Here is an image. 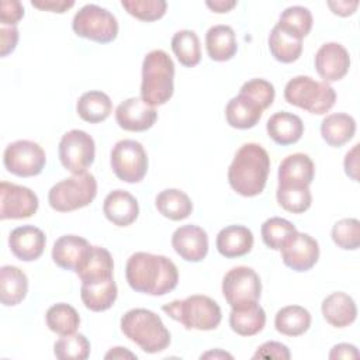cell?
Instances as JSON below:
<instances>
[{"instance_id": "cell-41", "label": "cell", "mask_w": 360, "mask_h": 360, "mask_svg": "<svg viewBox=\"0 0 360 360\" xmlns=\"http://www.w3.org/2000/svg\"><path fill=\"white\" fill-rule=\"evenodd\" d=\"M53 353L59 360H86L90 356V342L83 333L66 335L55 342Z\"/></svg>"}, {"instance_id": "cell-11", "label": "cell", "mask_w": 360, "mask_h": 360, "mask_svg": "<svg viewBox=\"0 0 360 360\" xmlns=\"http://www.w3.org/2000/svg\"><path fill=\"white\" fill-rule=\"evenodd\" d=\"M59 160L73 174L84 173L94 162V139L82 129H70L59 141Z\"/></svg>"}, {"instance_id": "cell-7", "label": "cell", "mask_w": 360, "mask_h": 360, "mask_svg": "<svg viewBox=\"0 0 360 360\" xmlns=\"http://www.w3.org/2000/svg\"><path fill=\"white\" fill-rule=\"evenodd\" d=\"M97 195V180L91 173L73 174L53 184L48 193L51 208L70 212L87 207Z\"/></svg>"}, {"instance_id": "cell-39", "label": "cell", "mask_w": 360, "mask_h": 360, "mask_svg": "<svg viewBox=\"0 0 360 360\" xmlns=\"http://www.w3.org/2000/svg\"><path fill=\"white\" fill-rule=\"evenodd\" d=\"M295 232V225L280 217H271L266 219L260 229L264 245L273 250H280Z\"/></svg>"}, {"instance_id": "cell-1", "label": "cell", "mask_w": 360, "mask_h": 360, "mask_svg": "<svg viewBox=\"0 0 360 360\" xmlns=\"http://www.w3.org/2000/svg\"><path fill=\"white\" fill-rule=\"evenodd\" d=\"M125 278L134 291L159 297L177 287L179 270L166 256L136 252L127 262Z\"/></svg>"}, {"instance_id": "cell-27", "label": "cell", "mask_w": 360, "mask_h": 360, "mask_svg": "<svg viewBox=\"0 0 360 360\" xmlns=\"http://www.w3.org/2000/svg\"><path fill=\"white\" fill-rule=\"evenodd\" d=\"M205 48L208 56L215 62H225L235 56L238 51L236 35L229 25H212L205 34Z\"/></svg>"}, {"instance_id": "cell-26", "label": "cell", "mask_w": 360, "mask_h": 360, "mask_svg": "<svg viewBox=\"0 0 360 360\" xmlns=\"http://www.w3.org/2000/svg\"><path fill=\"white\" fill-rule=\"evenodd\" d=\"M262 115V107L240 93L231 98L225 108L226 122L236 129L253 128L260 121Z\"/></svg>"}, {"instance_id": "cell-51", "label": "cell", "mask_w": 360, "mask_h": 360, "mask_svg": "<svg viewBox=\"0 0 360 360\" xmlns=\"http://www.w3.org/2000/svg\"><path fill=\"white\" fill-rule=\"evenodd\" d=\"M359 352L354 345L339 343L335 345L329 353V359H357Z\"/></svg>"}, {"instance_id": "cell-53", "label": "cell", "mask_w": 360, "mask_h": 360, "mask_svg": "<svg viewBox=\"0 0 360 360\" xmlns=\"http://www.w3.org/2000/svg\"><path fill=\"white\" fill-rule=\"evenodd\" d=\"M136 359V356L134 353H131L127 347H121V346H117V347H112L107 354H105V359Z\"/></svg>"}, {"instance_id": "cell-44", "label": "cell", "mask_w": 360, "mask_h": 360, "mask_svg": "<svg viewBox=\"0 0 360 360\" xmlns=\"http://www.w3.org/2000/svg\"><path fill=\"white\" fill-rule=\"evenodd\" d=\"M239 93L249 97L255 103H257L262 107L263 111L273 104L274 96H276L274 86L270 82L264 80V79H250V80H248L246 83L242 84Z\"/></svg>"}, {"instance_id": "cell-45", "label": "cell", "mask_w": 360, "mask_h": 360, "mask_svg": "<svg viewBox=\"0 0 360 360\" xmlns=\"http://www.w3.org/2000/svg\"><path fill=\"white\" fill-rule=\"evenodd\" d=\"M22 17H24V6L18 0H3L0 3L1 25L15 27Z\"/></svg>"}, {"instance_id": "cell-38", "label": "cell", "mask_w": 360, "mask_h": 360, "mask_svg": "<svg viewBox=\"0 0 360 360\" xmlns=\"http://www.w3.org/2000/svg\"><path fill=\"white\" fill-rule=\"evenodd\" d=\"M277 202L281 208L292 214L305 212L312 204L309 187L305 186H277Z\"/></svg>"}, {"instance_id": "cell-22", "label": "cell", "mask_w": 360, "mask_h": 360, "mask_svg": "<svg viewBox=\"0 0 360 360\" xmlns=\"http://www.w3.org/2000/svg\"><path fill=\"white\" fill-rule=\"evenodd\" d=\"M217 250L226 259L248 255L253 248V233L243 225H228L217 235Z\"/></svg>"}, {"instance_id": "cell-54", "label": "cell", "mask_w": 360, "mask_h": 360, "mask_svg": "<svg viewBox=\"0 0 360 360\" xmlns=\"http://www.w3.org/2000/svg\"><path fill=\"white\" fill-rule=\"evenodd\" d=\"M202 357H228V359H232V356L231 354H228V353H225V352H208V353H205V354H202L201 356V359Z\"/></svg>"}, {"instance_id": "cell-35", "label": "cell", "mask_w": 360, "mask_h": 360, "mask_svg": "<svg viewBox=\"0 0 360 360\" xmlns=\"http://www.w3.org/2000/svg\"><path fill=\"white\" fill-rule=\"evenodd\" d=\"M266 325V312L259 304L246 308L232 309L229 314L231 329L240 336H253L263 330Z\"/></svg>"}, {"instance_id": "cell-29", "label": "cell", "mask_w": 360, "mask_h": 360, "mask_svg": "<svg viewBox=\"0 0 360 360\" xmlns=\"http://www.w3.org/2000/svg\"><path fill=\"white\" fill-rule=\"evenodd\" d=\"M356 134V121L345 112H333L326 115L321 122V135L323 141L333 148L347 143Z\"/></svg>"}, {"instance_id": "cell-21", "label": "cell", "mask_w": 360, "mask_h": 360, "mask_svg": "<svg viewBox=\"0 0 360 360\" xmlns=\"http://www.w3.org/2000/svg\"><path fill=\"white\" fill-rule=\"evenodd\" d=\"M315 176V165L305 153H292L284 158L278 166L280 186L309 187Z\"/></svg>"}, {"instance_id": "cell-6", "label": "cell", "mask_w": 360, "mask_h": 360, "mask_svg": "<svg viewBox=\"0 0 360 360\" xmlns=\"http://www.w3.org/2000/svg\"><path fill=\"white\" fill-rule=\"evenodd\" d=\"M284 98L288 104L311 114H326L336 101L335 89L326 82H318L311 76H295L284 87Z\"/></svg>"}, {"instance_id": "cell-28", "label": "cell", "mask_w": 360, "mask_h": 360, "mask_svg": "<svg viewBox=\"0 0 360 360\" xmlns=\"http://www.w3.org/2000/svg\"><path fill=\"white\" fill-rule=\"evenodd\" d=\"M28 292L27 274L15 266L0 269V301L4 307L18 305Z\"/></svg>"}, {"instance_id": "cell-31", "label": "cell", "mask_w": 360, "mask_h": 360, "mask_svg": "<svg viewBox=\"0 0 360 360\" xmlns=\"http://www.w3.org/2000/svg\"><path fill=\"white\" fill-rule=\"evenodd\" d=\"M76 111L83 121L97 124L110 117L112 112V101L108 94L100 90H90L79 97Z\"/></svg>"}, {"instance_id": "cell-47", "label": "cell", "mask_w": 360, "mask_h": 360, "mask_svg": "<svg viewBox=\"0 0 360 360\" xmlns=\"http://www.w3.org/2000/svg\"><path fill=\"white\" fill-rule=\"evenodd\" d=\"M18 30L17 27H7V25H1L0 28V55L1 58L7 56L8 53H11L18 42Z\"/></svg>"}, {"instance_id": "cell-46", "label": "cell", "mask_w": 360, "mask_h": 360, "mask_svg": "<svg viewBox=\"0 0 360 360\" xmlns=\"http://www.w3.org/2000/svg\"><path fill=\"white\" fill-rule=\"evenodd\" d=\"M291 357L290 350L285 345L280 342H266L257 347L253 359H276V360H288Z\"/></svg>"}, {"instance_id": "cell-32", "label": "cell", "mask_w": 360, "mask_h": 360, "mask_svg": "<svg viewBox=\"0 0 360 360\" xmlns=\"http://www.w3.org/2000/svg\"><path fill=\"white\" fill-rule=\"evenodd\" d=\"M117 294L118 290L114 277L100 283L82 284L80 288V298L84 307L93 312L110 309L117 300Z\"/></svg>"}, {"instance_id": "cell-2", "label": "cell", "mask_w": 360, "mask_h": 360, "mask_svg": "<svg viewBox=\"0 0 360 360\" xmlns=\"http://www.w3.org/2000/svg\"><path fill=\"white\" fill-rule=\"evenodd\" d=\"M270 158L259 143L242 145L228 169V181L235 193L243 197L259 195L267 183Z\"/></svg>"}, {"instance_id": "cell-33", "label": "cell", "mask_w": 360, "mask_h": 360, "mask_svg": "<svg viewBox=\"0 0 360 360\" xmlns=\"http://www.w3.org/2000/svg\"><path fill=\"white\" fill-rule=\"evenodd\" d=\"M158 211L170 221H181L193 212V202L190 197L179 188H166L155 198Z\"/></svg>"}, {"instance_id": "cell-14", "label": "cell", "mask_w": 360, "mask_h": 360, "mask_svg": "<svg viewBox=\"0 0 360 360\" xmlns=\"http://www.w3.org/2000/svg\"><path fill=\"white\" fill-rule=\"evenodd\" d=\"M283 263L295 271L311 270L319 259L318 242L304 232H295L280 249Z\"/></svg>"}, {"instance_id": "cell-16", "label": "cell", "mask_w": 360, "mask_h": 360, "mask_svg": "<svg viewBox=\"0 0 360 360\" xmlns=\"http://www.w3.org/2000/svg\"><path fill=\"white\" fill-rule=\"evenodd\" d=\"M156 120L158 112L155 107L146 104L141 97H129L115 110V121L124 131H146L153 127Z\"/></svg>"}, {"instance_id": "cell-40", "label": "cell", "mask_w": 360, "mask_h": 360, "mask_svg": "<svg viewBox=\"0 0 360 360\" xmlns=\"http://www.w3.org/2000/svg\"><path fill=\"white\" fill-rule=\"evenodd\" d=\"M312 14L304 6L287 7L278 18V25L298 38H305L312 28Z\"/></svg>"}, {"instance_id": "cell-12", "label": "cell", "mask_w": 360, "mask_h": 360, "mask_svg": "<svg viewBox=\"0 0 360 360\" xmlns=\"http://www.w3.org/2000/svg\"><path fill=\"white\" fill-rule=\"evenodd\" d=\"M3 163L14 176L32 177L44 170L46 155L37 142L20 139L7 145L3 153Z\"/></svg>"}, {"instance_id": "cell-24", "label": "cell", "mask_w": 360, "mask_h": 360, "mask_svg": "<svg viewBox=\"0 0 360 360\" xmlns=\"http://www.w3.org/2000/svg\"><path fill=\"white\" fill-rule=\"evenodd\" d=\"M325 321L335 328H345L352 325L357 316V307L354 300L342 291H336L323 298L321 305Z\"/></svg>"}, {"instance_id": "cell-19", "label": "cell", "mask_w": 360, "mask_h": 360, "mask_svg": "<svg viewBox=\"0 0 360 360\" xmlns=\"http://www.w3.org/2000/svg\"><path fill=\"white\" fill-rule=\"evenodd\" d=\"M114 262L111 253L101 246H90L76 269L82 284H93L112 278Z\"/></svg>"}, {"instance_id": "cell-52", "label": "cell", "mask_w": 360, "mask_h": 360, "mask_svg": "<svg viewBox=\"0 0 360 360\" xmlns=\"http://www.w3.org/2000/svg\"><path fill=\"white\" fill-rule=\"evenodd\" d=\"M238 4V1H235V0H214V1H211V0H207L205 1V6L211 10V11H214V13H228V11H231L235 6Z\"/></svg>"}, {"instance_id": "cell-10", "label": "cell", "mask_w": 360, "mask_h": 360, "mask_svg": "<svg viewBox=\"0 0 360 360\" xmlns=\"http://www.w3.org/2000/svg\"><path fill=\"white\" fill-rule=\"evenodd\" d=\"M110 165L121 181L139 183L148 172V155L138 141L121 139L111 149Z\"/></svg>"}, {"instance_id": "cell-5", "label": "cell", "mask_w": 360, "mask_h": 360, "mask_svg": "<svg viewBox=\"0 0 360 360\" xmlns=\"http://www.w3.org/2000/svg\"><path fill=\"white\" fill-rule=\"evenodd\" d=\"M162 311L172 319L180 322L186 329L212 330L219 326L222 319V312L217 301L200 294L165 304Z\"/></svg>"}, {"instance_id": "cell-50", "label": "cell", "mask_w": 360, "mask_h": 360, "mask_svg": "<svg viewBox=\"0 0 360 360\" xmlns=\"http://www.w3.org/2000/svg\"><path fill=\"white\" fill-rule=\"evenodd\" d=\"M357 152H359V143H356L345 156V162H343V166H345V172L346 174L357 181V169H359V156H357Z\"/></svg>"}, {"instance_id": "cell-42", "label": "cell", "mask_w": 360, "mask_h": 360, "mask_svg": "<svg viewBox=\"0 0 360 360\" xmlns=\"http://www.w3.org/2000/svg\"><path fill=\"white\" fill-rule=\"evenodd\" d=\"M121 6L128 14L146 22L160 20L167 10L165 0H122Z\"/></svg>"}, {"instance_id": "cell-30", "label": "cell", "mask_w": 360, "mask_h": 360, "mask_svg": "<svg viewBox=\"0 0 360 360\" xmlns=\"http://www.w3.org/2000/svg\"><path fill=\"white\" fill-rule=\"evenodd\" d=\"M269 49L281 63H292L302 53V39L276 24L269 34Z\"/></svg>"}, {"instance_id": "cell-49", "label": "cell", "mask_w": 360, "mask_h": 360, "mask_svg": "<svg viewBox=\"0 0 360 360\" xmlns=\"http://www.w3.org/2000/svg\"><path fill=\"white\" fill-rule=\"evenodd\" d=\"M328 7L332 10L333 14L340 15V17H349L356 13L359 7V1L353 0H338V1H328Z\"/></svg>"}, {"instance_id": "cell-20", "label": "cell", "mask_w": 360, "mask_h": 360, "mask_svg": "<svg viewBox=\"0 0 360 360\" xmlns=\"http://www.w3.org/2000/svg\"><path fill=\"white\" fill-rule=\"evenodd\" d=\"M105 218L117 226H128L134 224L139 214L136 198L127 190H112L107 194L103 202Z\"/></svg>"}, {"instance_id": "cell-17", "label": "cell", "mask_w": 360, "mask_h": 360, "mask_svg": "<svg viewBox=\"0 0 360 360\" xmlns=\"http://www.w3.org/2000/svg\"><path fill=\"white\" fill-rule=\"evenodd\" d=\"M172 246L183 260L197 263L208 253V235L197 225H183L173 232Z\"/></svg>"}, {"instance_id": "cell-48", "label": "cell", "mask_w": 360, "mask_h": 360, "mask_svg": "<svg viewBox=\"0 0 360 360\" xmlns=\"http://www.w3.org/2000/svg\"><path fill=\"white\" fill-rule=\"evenodd\" d=\"M31 6L42 11L62 14L69 8H72L75 6V1L73 0H32Z\"/></svg>"}, {"instance_id": "cell-4", "label": "cell", "mask_w": 360, "mask_h": 360, "mask_svg": "<svg viewBox=\"0 0 360 360\" xmlns=\"http://www.w3.org/2000/svg\"><path fill=\"white\" fill-rule=\"evenodd\" d=\"M122 333L146 353L163 352L170 345V332L150 309L134 308L121 318Z\"/></svg>"}, {"instance_id": "cell-15", "label": "cell", "mask_w": 360, "mask_h": 360, "mask_svg": "<svg viewBox=\"0 0 360 360\" xmlns=\"http://www.w3.org/2000/svg\"><path fill=\"white\" fill-rule=\"evenodd\" d=\"M315 69L323 79L330 83L343 79L350 68V55L339 42H326L315 53Z\"/></svg>"}, {"instance_id": "cell-9", "label": "cell", "mask_w": 360, "mask_h": 360, "mask_svg": "<svg viewBox=\"0 0 360 360\" xmlns=\"http://www.w3.org/2000/svg\"><path fill=\"white\" fill-rule=\"evenodd\" d=\"M222 294L232 309H240L257 304L262 295L260 277L252 267H232L224 276Z\"/></svg>"}, {"instance_id": "cell-37", "label": "cell", "mask_w": 360, "mask_h": 360, "mask_svg": "<svg viewBox=\"0 0 360 360\" xmlns=\"http://www.w3.org/2000/svg\"><path fill=\"white\" fill-rule=\"evenodd\" d=\"M45 321L46 326L59 336L75 333L80 325V316L77 311L66 302H59L49 307L45 315Z\"/></svg>"}, {"instance_id": "cell-25", "label": "cell", "mask_w": 360, "mask_h": 360, "mask_svg": "<svg viewBox=\"0 0 360 360\" xmlns=\"http://www.w3.org/2000/svg\"><path fill=\"white\" fill-rule=\"evenodd\" d=\"M269 136L281 146L292 145L298 142L304 134L302 120L288 111L274 112L266 124Z\"/></svg>"}, {"instance_id": "cell-23", "label": "cell", "mask_w": 360, "mask_h": 360, "mask_svg": "<svg viewBox=\"0 0 360 360\" xmlns=\"http://www.w3.org/2000/svg\"><path fill=\"white\" fill-rule=\"evenodd\" d=\"M90 246L91 245L82 236L63 235L53 243L52 260L58 267L63 270L76 271Z\"/></svg>"}, {"instance_id": "cell-34", "label": "cell", "mask_w": 360, "mask_h": 360, "mask_svg": "<svg viewBox=\"0 0 360 360\" xmlns=\"http://www.w3.org/2000/svg\"><path fill=\"white\" fill-rule=\"evenodd\" d=\"M274 326L281 335L301 336L311 326V314L301 305L283 307L276 314Z\"/></svg>"}, {"instance_id": "cell-3", "label": "cell", "mask_w": 360, "mask_h": 360, "mask_svg": "<svg viewBox=\"0 0 360 360\" xmlns=\"http://www.w3.org/2000/svg\"><path fill=\"white\" fill-rule=\"evenodd\" d=\"M174 91V63L167 52L153 49L142 62L141 98L152 105L166 104Z\"/></svg>"}, {"instance_id": "cell-36", "label": "cell", "mask_w": 360, "mask_h": 360, "mask_svg": "<svg viewBox=\"0 0 360 360\" xmlns=\"http://www.w3.org/2000/svg\"><path fill=\"white\" fill-rule=\"evenodd\" d=\"M172 51L180 65L186 68H194L201 60L200 38L191 30H180L173 35Z\"/></svg>"}, {"instance_id": "cell-8", "label": "cell", "mask_w": 360, "mask_h": 360, "mask_svg": "<svg viewBox=\"0 0 360 360\" xmlns=\"http://www.w3.org/2000/svg\"><path fill=\"white\" fill-rule=\"evenodd\" d=\"M72 28L76 35L98 44L112 42L118 35L115 15L97 4L83 6L75 14Z\"/></svg>"}, {"instance_id": "cell-43", "label": "cell", "mask_w": 360, "mask_h": 360, "mask_svg": "<svg viewBox=\"0 0 360 360\" xmlns=\"http://www.w3.org/2000/svg\"><path fill=\"white\" fill-rule=\"evenodd\" d=\"M332 240L340 249L356 250L360 246V222L356 218H343L332 228Z\"/></svg>"}, {"instance_id": "cell-13", "label": "cell", "mask_w": 360, "mask_h": 360, "mask_svg": "<svg viewBox=\"0 0 360 360\" xmlns=\"http://www.w3.org/2000/svg\"><path fill=\"white\" fill-rule=\"evenodd\" d=\"M37 194L24 186L8 181L0 183V219H22L32 217L38 210Z\"/></svg>"}, {"instance_id": "cell-18", "label": "cell", "mask_w": 360, "mask_h": 360, "mask_svg": "<svg viewBox=\"0 0 360 360\" xmlns=\"http://www.w3.org/2000/svg\"><path fill=\"white\" fill-rule=\"evenodd\" d=\"M45 243V233L34 225L17 226L8 235L10 250L21 262H34L39 259L44 253Z\"/></svg>"}]
</instances>
